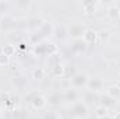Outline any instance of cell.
Instances as JSON below:
<instances>
[{"mask_svg": "<svg viewBox=\"0 0 120 119\" xmlns=\"http://www.w3.org/2000/svg\"><path fill=\"white\" fill-rule=\"evenodd\" d=\"M70 115L74 119H85L88 116V105L84 101H77L70 108Z\"/></svg>", "mask_w": 120, "mask_h": 119, "instance_id": "cell-1", "label": "cell"}, {"mask_svg": "<svg viewBox=\"0 0 120 119\" xmlns=\"http://www.w3.org/2000/svg\"><path fill=\"white\" fill-rule=\"evenodd\" d=\"M88 80H90L88 74L78 71L77 74H74V76L70 79V86H71L73 88H75V90H78V88H87Z\"/></svg>", "mask_w": 120, "mask_h": 119, "instance_id": "cell-2", "label": "cell"}, {"mask_svg": "<svg viewBox=\"0 0 120 119\" xmlns=\"http://www.w3.org/2000/svg\"><path fill=\"white\" fill-rule=\"evenodd\" d=\"M88 30L84 24H81V23H74V24H71L68 28H67V35L68 36H71L73 39H82V36H84V34H85V31Z\"/></svg>", "mask_w": 120, "mask_h": 119, "instance_id": "cell-3", "label": "cell"}, {"mask_svg": "<svg viewBox=\"0 0 120 119\" xmlns=\"http://www.w3.org/2000/svg\"><path fill=\"white\" fill-rule=\"evenodd\" d=\"M30 105L35 109V111H45L46 107H48V98H46L43 94L38 92V94L31 99Z\"/></svg>", "mask_w": 120, "mask_h": 119, "instance_id": "cell-4", "label": "cell"}, {"mask_svg": "<svg viewBox=\"0 0 120 119\" xmlns=\"http://www.w3.org/2000/svg\"><path fill=\"white\" fill-rule=\"evenodd\" d=\"M63 99H64V102L73 105L80 99V92L73 87H68V88H66L63 91Z\"/></svg>", "mask_w": 120, "mask_h": 119, "instance_id": "cell-5", "label": "cell"}, {"mask_svg": "<svg viewBox=\"0 0 120 119\" xmlns=\"http://www.w3.org/2000/svg\"><path fill=\"white\" fill-rule=\"evenodd\" d=\"M87 90L99 94L103 90V80L99 79V77H92V79H90L88 80V84H87Z\"/></svg>", "mask_w": 120, "mask_h": 119, "instance_id": "cell-6", "label": "cell"}, {"mask_svg": "<svg viewBox=\"0 0 120 119\" xmlns=\"http://www.w3.org/2000/svg\"><path fill=\"white\" fill-rule=\"evenodd\" d=\"M87 46H88V45H87L82 39H73V42H71V45H70V51H71L73 53H75V55H81V53L85 52Z\"/></svg>", "mask_w": 120, "mask_h": 119, "instance_id": "cell-7", "label": "cell"}, {"mask_svg": "<svg viewBox=\"0 0 120 119\" xmlns=\"http://www.w3.org/2000/svg\"><path fill=\"white\" fill-rule=\"evenodd\" d=\"M48 98V105H52V107H59L60 104L64 102L63 99V91H53Z\"/></svg>", "mask_w": 120, "mask_h": 119, "instance_id": "cell-8", "label": "cell"}, {"mask_svg": "<svg viewBox=\"0 0 120 119\" xmlns=\"http://www.w3.org/2000/svg\"><path fill=\"white\" fill-rule=\"evenodd\" d=\"M106 16L109 20H117L120 17V7L117 6V3H110L106 7Z\"/></svg>", "mask_w": 120, "mask_h": 119, "instance_id": "cell-9", "label": "cell"}, {"mask_svg": "<svg viewBox=\"0 0 120 119\" xmlns=\"http://www.w3.org/2000/svg\"><path fill=\"white\" fill-rule=\"evenodd\" d=\"M0 27L6 31H10V30H13V28H15V20H14V17H11L8 14H4L1 17V21H0Z\"/></svg>", "mask_w": 120, "mask_h": 119, "instance_id": "cell-10", "label": "cell"}, {"mask_svg": "<svg viewBox=\"0 0 120 119\" xmlns=\"http://www.w3.org/2000/svg\"><path fill=\"white\" fill-rule=\"evenodd\" d=\"M82 41L87 45H92V44H95V42L99 41V34L94 30H87L85 34H84V36H82Z\"/></svg>", "mask_w": 120, "mask_h": 119, "instance_id": "cell-11", "label": "cell"}, {"mask_svg": "<svg viewBox=\"0 0 120 119\" xmlns=\"http://www.w3.org/2000/svg\"><path fill=\"white\" fill-rule=\"evenodd\" d=\"M53 32H55V25H53L52 23H48V21H45L43 25L41 27V30L38 31V34H39L42 38L50 36V35H53Z\"/></svg>", "mask_w": 120, "mask_h": 119, "instance_id": "cell-12", "label": "cell"}, {"mask_svg": "<svg viewBox=\"0 0 120 119\" xmlns=\"http://www.w3.org/2000/svg\"><path fill=\"white\" fill-rule=\"evenodd\" d=\"M43 20L41 18V17H32L28 20V23H27V25H28V28L30 30H34V31H39L41 30V27L43 25Z\"/></svg>", "mask_w": 120, "mask_h": 119, "instance_id": "cell-13", "label": "cell"}, {"mask_svg": "<svg viewBox=\"0 0 120 119\" xmlns=\"http://www.w3.org/2000/svg\"><path fill=\"white\" fill-rule=\"evenodd\" d=\"M105 94L109 95V97L113 98V99H119V97H120V86H117V84H112V86L106 87Z\"/></svg>", "mask_w": 120, "mask_h": 119, "instance_id": "cell-14", "label": "cell"}, {"mask_svg": "<svg viewBox=\"0 0 120 119\" xmlns=\"http://www.w3.org/2000/svg\"><path fill=\"white\" fill-rule=\"evenodd\" d=\"M115 104H116V99L110 98L109 95H106V94L99 95V105H102V107H105V108L109 109V108H112Z\"/></svg>", "mask_w": 120, "mask_h": 119, "instance_id": "cell-15", "label": "cell"}, {"mask_svg": "<svg viewBox=\"0 0 120 119\" xmlns=\"http://www.w3.org/2000/svg\"><path fill=\"white\" fill-rule=\"evenodd\" d=\"M96 6H98V3H95V1H84L82 3V10H84V14L85 16H91V14H94L95 11H96Z\"/></svg>", "mask_w": 120, "mask_h": 119, "instance_id": "cell-16", "label": "cell"}, {"mask_svg": "<svg viewBox=\"0 0 120 119\" xmlns=\"http://www.w3.org/2000/svg\"><path fill=\"white\" fill-rule=\"evenodd\" d=\"M11 118L13 119H27L28 118V112H27V109L18 107V108H14L11 111Z\"/></svg>", "mask_w": 120, "mask_h": 119, "instance_id": "cell-17", "label": "cell"}, {"mask_svg": "<svg viewBox=\"0 0 120 119\" xmlns=\"http://www.w3.org/2000/svg\"><path fill=\"white\" fill-rule=\"evenodd\" d=\"M84 102L87 105H92L94 102H99V95L96 92H92V91H87L84 94Z\"/></svg>", "mask_w": 120, "mask_h": 119, "instance_id": "cell-18", "label": "cell"}, {"mask_svg": "<svg viewBox=\"0 0 120 119\" xmlns=\"http://www.w3.org/2000/svg\"><path fill=\"white\" fill-rule=\"evenodd\" d=\"M64 69L66 67L61 63H57V64H55V66L50 67V74L53 77H64Z\"/></svg>", "mask_w": 120, "mask_h": 119, "instance_id": "cell-19", "label": "cell"}, {"mask_svg": "<svg viewBox=\"0 0 120 119\" xmlns=\"http://www.w3.org/2000/svg\"><path fill=\"white\" fill-rule=\"evenodd\" d=\"M13 84L15 86V88H17V90H24L25 87H27V79H25V77H22V76L14 77Z\"/></svg>", "mask_w": 120, "mask_h": 119, "instance_id": "cell-20", "label": "cell"}, {"mask_svg": "<svg viewBox=\"0 0 120 119\" xmlns=\"http://www.w3.org/2000/svg\"><path fill=\"white\" fill-rule=\"evenodd\" d=\"M45 74H46V71H45L43 67H35L32 70V79L34 80H43Z\"/></svg>", "mask_w": 120, "mask_h": 119, "instance_id": "cell-21", "label": "cell"}, {"mask_svg": "<svg viewBox=\"0 0 120 119\" xmlns=\"http://www.w3.org/2000/svg\"><path fill=\"white\" fill-rule=\"evenodd\" d=\"M67 35V28L66 25H60V27H55V32H53V36L57 38V39H63L64 36Z\"/></svg>", "mask_w": 120, "mask_h": 119, "instance_id": "cell-22", "label": "cell"}, {"mask_svg": "<svg viewBox=\"0 0 120 119\" xmlns=\"http://www.w3.org/2000/svg\"><path fill=\"white\" fill-rule=\"evenodd\" d=\"M108 112H109V109L105 108V107H102V105H98V107L95 108V116H96L98 119H101V118H103V116H106V115H109Z\"/></svg>", "mask_w": 120, "mask_h": 119, "instance_id": "cell-23", "label": "cell"}, {"mask_svg": "<svg viewBox=\"0 0 120 119\" xmlns=\"http://www.w3.org/2000/svg\"><path fill=\"white\" fill-rule=\"evenodd\" d=\"M13 6H15V7H18V8H30L31 6H32V1L31 0H17V1H14L13 3Z\"/></svg>", "mask_w": 120, "mask_h": 119, "instance_id": "cell-24", "label": "cell"}, {"mask_svg": "<svg viewBox=\"0 0 120 119\" xmlns=\"http://www.w3.org/2000/svg\"><path fill=\"white\" fill-rule=\"evenodd\" d=\"M45 49H46V55H49V56L57 53V46L55 44H45Z\"/></svg>", "mask_w": 120, "mask_h": 119, "instance_id": "cell-25", "label": "cell"}, {"mask_svg": "<svg viewBox=\"0 0 120 119\" xmlns=\"http://www.w3.org/2000/svg\"><path fill=\"white\" fill-rule=\"evenodd\" d=\"M34 52H35V55H38V56H42V55H45L46 53V49H45V44H35V48H34Z\"/></svg>", "mask_w": 120, "mask_h": 119, "instance_id": "cell-26", "label": "cell"}, {"mask_svg": "<svg viewBox=\"0 0 120 119\" xmlns=\"http://www.w3.org/2000/svg\"><path fill=\"white\" fill-rule=\"evenodd\" d=\"M42 119H60V116H59V114H56L55 111H46L43 114Z\"/></svg>", "mask_w": 120, "mask_h": 119, "instance_id": "cell-27", "label": "cell"}, {"mask_svg": "<svg viewBox=\"0 0 120 119\" xmlns=\"http://www.w3.org/2000/svg\"><path fill=\"white\" fill-rule=\"evenodd\" d=\"M3 53L11 58V56L15 53V48H14L13 45H7V46H4V48H3Z\"/></svg>", "mask_w": 120, "mask_h": 119, "instance_id": "cell-28", "label": "cell"}, {"mask_svg": "<svg viewBox=\"0 0 120 119\" xmlns=\"http://www.w3.org/2000/svg\"><path fill=\"white\" fill-rule=\"evenodd\" d=\"M11 6H13V3H10V1H0V13H7Z\"/></svg>", "mask_w": 120, "mask_h": 119, "instance_id": "cell-29", "label": "cell"}, {"mask_svg": "<svg viewBox=\"0 0 120 119\" xmlns=\"http://www.w3.org/2000/svg\"><path fill=\"white\" fill-rule=\"evenodd\" d=\"M57 63H61L60 62V56L59 53H56V55H52V56H49V66L52 67V66H55V64H57Z\"/></svg>", "mask_w": 120, "mask_h": 119, "instance_id": "cell-30", "label": "cell"}, {"mask_svg": "<svg viewBox=\"0 0 120 119\" xmlns=\"http://www.w3.org/2000/svg\"><path fill=\"white\" fill-rule=\"evenodd\" d=\"M8 63H10V56L4 55V53L1 52V53H0V67H3V66H8Z\"/></svg>", "mask_w": 120, "mask_h": 119, "instance_id": "cell-31", "label": "cell"}, {"mask_svg": "<svg viewBox=\"0 0 120 119\" xmlns=\"http://www.w3.org/2000/svg\"><path fill=\"white\" fill-rule=\"evenodd\" d=\"M113 119H120V112H116L115 116H113Z\"/></svg>", "mask_w": 120, "mask_h": 119, "instance_id": "cell-32", "label": "cell"}, {"mask_svg": "<svg viewBox=\"0 0 120 119\" xmlns=\"http://www.w3.org/2000/svg\"><path fill=\"white\" fill-rule=\"evenodd\" d=\"M101 119H112V118H110L109 115H106V116H103V118H101Z\"/></svg>", "mask_w": 120, "mask_h": 119, "instance_id": "cell-33", "label": "cell"}, {"mask_svg": "<svg viewBox=\"0 0 120 119\" xmlns=\"http://www.w3.org/2000/svg\"><path fill=\"white\" fill-rule=\"evenodd\" d=\"M119 74H120V71H119Z\"/></svg>", "mask_w": 120, "mask_h": 119, "instance_id": "cell-34", "label": "cell"}, {"mask_svg": "<svg viewBox=\"0 0 120 119\" xmlns=\"http://www.w3.org/2000/svg\"><path fill=\"white\" fill-rule=\"evenodd\" d=\"M60 119H63V118H60Z\"/></svg>", "mask_w": 120, "mask_h": 119, "instance_id": "cell-35", "label": "cell"}]
</instances>
